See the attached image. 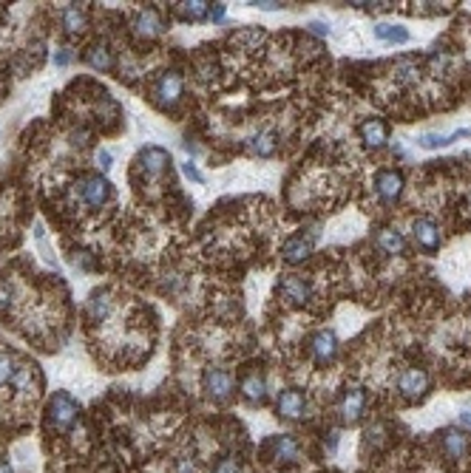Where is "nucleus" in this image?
Segmentation results:
<instances>
[{"label":"nucleus","instance_id":"31","mask_svg":"<svg viewBox=\"0 0 471 473\" xmlns=\"http://www.w3.org/2000/svg\"><path fill=\"white\" fill-rule=\"evenodd\" d=\"M182 170H185V176H188V179H193V182H204L202 170H199L193 162H185V164H182Z\"/></svg>","mask_w":471,"mask_h":473},{"label":"nucleus","instance_id":"20","mask_svg":"<svg viewBox=\"0 0 471 473\" xmlns=\"http://www.w3.org/2000/svg\"><path fill=\"white\" fill-rule=\"evenodd\" d=\"M375 37L383 40V42H398V46L409 42V31L403 26H395V23H377L375 26Z\"/></svg>","mask_w":471,"mask_h":473},{"label":"nucleus","instance_id":"3","mask_svg":"<svg viewBox=\"0 0 471 473\" xmlns=\"http://www.w3.org/2000/svg\"><path fill=\"white\" fill-rule=\"evenodd\" d=\"M375 190H377V196L383 199V201H398L401 196H403V173L401 170H377V176H375Z\"/></svg>","mask_w":471,"mask_h":473},{"label":"nucleus","instance_id":"28","mask_svg":"<svg viewBox=\"0 0 471 473\" xmlns=\"http://www.w3.org/2000/svg\"><path fill=\"white\" fill-rule=\"evenodd\" d=\"M15 357L9 355V352H0V385H6V382H12V377H15Z\"/></svg>","mask_w":471,"mask_h":473},{"label":"nucleus","instance_id":"18","mask_svg":"<svg viewBox=\"0 0 471 473\" xmlns=\"http://www.w3.org/2000/svg\"><path fill=\"white\" fill-rule=\"evenodd\" d=\"M241 394L250 400V403H262L264 397H267V382H264V377H259V374H247L244 380H241Z\"/></svg>","mask_w":471,"mask_h":473},{"label":"nucleus","instance_id":"9","mask_svg":"<svg viewBox=\"0 0 471 473\" xmlns=\"http://www.w3.org/2000/svg\"><path fill=\"white\" fill-rule=\"evenodd\" d=\"M313 247H315V238L313 235H292L284 241V261L287 264H301L313 255Z\"/></svg>","mask_w":471,"mask_h":473},{"label":"nucleus","instance_id":"32","mask_svg":"<svg viewBox=\"0 0 471 473\" xmlns=\"http://www.w3.org/2000/svg\"><path fill=\"white\" fill-rule=\"evenodd\" d=\"M177 473H199V467H196V462H193V459H179Z\"/></svg>","mask_w":471,"mask_h":473},{"label":"nucleus","instance_id":"29","mask_svg":"<svg viewBox=\"0 0 471 473\" xmlns=\"http://www.w3.org/2000/svg\"><path fill=\"white\" fill-rule=\"evenodd\" d=\"M395 74H398V79H403V82H406V79H417V74H420V71H417V65H414L412 60H401V63L395 65Z\"/></svg>","mask_w":471,"mask_h":473},{"label":"nucleus","instance_id":"22","mask_svg":"<svg viewBox=\"0 0 471 473\" xmlns=\"http://www.w3.org/2000/svg\"><path fill=\"white\" fill-rule=\"evenodd\" d=\"M85 12L80 9V6H66L63 9V29L68 31V34H82L85 31Z\"/></svg>","mask_w":471,"mask_h":473},{"label":"nucleus","instance_id":"24","mask_svg":"<svg viewBox=\"0 0 471 473\" xmlns=\"http://www.w3.org/2000/svg\"><path fill=\"white\" fill-rule=\"evenodd\" d=\"M463 137H468L465 127H463V131L449 134V137H440V134H423V137L417 139V145H420V148H426V150H435V148H446V145H451L454 139H463Z\"/></svg>","mask_w":471,"mask_h":473},{"label":"nucleus","instance_id":"13","mask_svg":"<svg viewBox=\"0 0 471 473\" xmlns=\"http://www.w3.org/2000/svg\"><path fill=\"white\" fill-rule=\"evenodd\" d=\"M313 355L318 363H329L338 355V337L329 329H321L313 334Z\"/></svg>","mask_w":471,"mask_h":473},{"label":"nucleus","instance_id":"30","mask_svg":"<svg viewBox=\"0 0 471 473\" xmlns=\"http://www.w3.org/2000/svg\"><path fill=\"white\" fill-rule=\"evenodd\" d=\"M12 304V286L6 281H0V312H6Z\"/></svg>","mask_w":471,"mask_h":473},{"label":"nucleus","instance_id":"35","mask_svg":"<svg viewBox=\"0 0 471 473\" xmlns=\"http://www.w3.org/2000/svg\"><path fill=\"white\" fill-rule=\"evenodd\" d=\"M207 17H210V20H222V17H225V6H222V3H213V9H210Z\"/></svg>","mask_w":471,"mask_h":473},{"label":"nucleus","instance_id":"33","mask_svg":"<svg viewBox=\"0 0 471 473\" xmlns=\"http://www.w3.org/2000/svg\"><path fill=\"white\" fill-rule=\"evenodd\" d=\"M97 164H100L103 170H111V153H108V150H100V153H97Z\"/></svg>","mask_w":471,"mask_h":473},{"label":"nucleus","instance_id":"39","mask_svg":"<svg viewBox=\"0 0 471 473\" xmlns=\"http://www.w3.org/2000/svg\"><path fill=\"white\" fill-rule=\"evenodd\" d=\"M460 422H463V425H468V428H471V408H468V411H463V414H460Z\"/></svg>","mask_w":471,"mask_h":473},{"label":"nucleus","instance_id":"11","mask_svg":"<svg viewBox=\"0 0 471 473\" xmlns=\"http://www.w3.org/2000/svg\"><path fill=\"white\" fill-rule=\"evenodd\" d=\"M364 408H366V391H364V389H358V385L347 389L344 400H341V417H344V422L355 425V422L361 419Z\"/></svg>","mask_w":471,"mask_h":473},{"label":"nucleus","instance_id":"19","mask_svg":"<svg viewBox=\"0 0 471 473\" xmlns=\"http://www.w3.org/2000/svg\"><path fill=\"white\" fill-rule=\"evenodd\" d=\"M134 29H137V34H140V37H156L165 26H162V20H159L156 9H145V12H140V17H137Z\"/></svg>","mask_w":471,"mask_h":473},{"label":"nucleus","instance_id":"36","mask_svg":"<svg viewBox=\"0 0 471 473\" xmlns=\"http://www.w3.org/2000/svg\"><path fill=\"white\" fill-rule=\"evenodd\" d=\"M216 473H239V465H236L233 459H227V462H225V465H222Z\"/></svg>","mask_w":471,"mask_h":473},{"label":"nucleus","instance_id":"26","mask_svg":"<svg viewBox=\"0 0 471 473\" xmlns=\"http://www.w3.org/2000/svg\"><path fill=\"white\" fill-rule=\"evenodd\" d=\"M182 15L188 20H204L210 15V3H204V0H190V3H182Z\"/></svg>","mask_w":471,"mask_h":473},{"label":"nucleus","instance_id":"2","mask_svg":"<svg viewBox=\"0 0 471 473\" xmlns=\"http://www.w3.org/2000/svg\"><path fill=\"white\" fill-rule=\"evenodd\" d=\"M179 97H182V77L177 71H165L154 85V100L159 105L170 108V105L179 102Z\"/></svg>","mask_w":471,"mask_h":473},{"label":"nucleus","instance_id":"16","mask_svg":"<svg viewBox=\"0 0 471 473\" xmlns=\"http://www.w3.org/2000/svg\"><path fill=\"white\" fill-rule=\"evenodd\" d=\"M377 247L387 255H403L406 252V238H403V233H398L392 227H383L377 233Z\"/></svg>","mask_w":471,"mask_h":473},{"label":"nucleus","instance_id":"34","mask_svg":"<svg viewBox=\"0 0 471 473\" xmlns=\"http://www.w3.org/2000/svg\"><path fill=\"white\" fill-rule=\"evenodd\" d=\"M250 6L264 9V12H276V9H281V3H273V0H262V3H250Z\"/></svg>","mask_w":471,"mask_h":473},{"label":"nucleus","instance_id":"38","mask_svg":"<svg viewBox=\"0 0 471 473\" xmlns=\"http://www.w3.org/2000/svg\"><path fill=\"white\" fill-rule=\"evenodd\" d=\"M310 29H313L315 34H329V26H324V23H310Z\"/></svg>","mask_w":471,"mask_h":473},{"label":"nucleus","instance_id":"10","mask_svg":"<svg viewBox=\"0 0 471 473\" xmlns=\"http://www.w3.org/2000/svg\"><path fill=\"white\" fill-rule=\"evenodd\" d=\"M304 408H307V400H304V394L298 391V389H287V391L278 394V403H276L278 417L298 419V417H304Z\"/></svg>","mask_w":471,"mask_h":473},{"label":"nucleus","instance_id":"23","mask_svg":"<svg viewBox=\"0 0 471 473\" xmlns=\"http://www.w3.org/2000/svg\"><path fill=\"white\" fill-rule=\"evenodd\" d=\"M85 60H89V65L97 68V71H111V68H114V57H111V52L103 46V42L91 46L89 54H85Z\"/></svg>","mask_w":471,"mask_h":473},{"label":"nucleus","instance_id":"27","mask_svg":"<svg viewBox=\"0 0 471 473\" xmlns=\"http://www.w3.org/2000/svg\"><path fill=\"white\" fill-rule=\"evenodd\" d=\"M253 150L259 153V156H273L276 153V134H259L253 139Z\"/></svg>","mask_w":471,"mask_h":473},{"label":"nucleus","instance_id":"40","mask_svg":"<svg viewBox=\"0 0 471 473\" xmlns=\"http://www.w3.org/2000/svg\"><path fill=\"white\" fill-rule=\"evenodd\" d=\"M0 473H12V470H9V465H3V462H0Z\"/></svg>","mask_w":471,"mask_h":473},{"label":"nucleus","instance_id":"6","mask_svg":"<svg viewBox=\"0 0 471 473\" xmlns=\"http://www.w3.org/2000/svg\"><path fill=\"white\" fill-rule=\"evenodd\" d=\"M398 389H401V394H403V397H409V400H420L426 391H429V374H426L423 369H409V371H403V374H401Z\"/></svg>","mask_w":471,"mask_h":473},{"label":"nucleus","instance_id":"37","mask_svg":"<svg viewBox=\"0 0 471 473\" xmlns=\"http://www.w3.org/2000/svg\"><path fill=\"white\" fill-rule=\"evenodd\" d=\"M54 63H57V65H68V63H71V54H68V49H63V52L54 57Z\"/></svg>","mask_w":471,"mask_h":473},{"label":"nucleus","instance_id":"21","mask_svg":"<svg viewBox=\"0 0 471 473\" xmlns=\"http://www.w3.org/2000/svg\"><path fill=\"white\" fill-rule=\"evenodd\" d=\"M111 295L108 292H94L91 295V300H89V318L91 320H105L108 318V312H111Z\"/></svg>","mask_w":471,"mask_h":473},{"label":"nucleus","instance_id":"17","mask_svg":"<svg viewBox=\"0 0 471 473\" xmlns=\"http://www.w3.org/2000/svg\"><path fill=\"white\" fill-rule=\"evenodd\" d=\"M443 451L451 456V459H463L465 451H468V437L457 428H446L443 431Z\"/></svg>","mask_w":471,"mask_h":473},{"label":"nucleus","instance_id":"14","mask_svg":"<svg viewBox=\"0 0 471 473\" xmlns=\"http://www.w3.org/2000/svg\"><path fill=\"white\" fill-rule=\"evenodd\" d=\"M140 167L145 170L148 176H159L162 170L170 164V153L167 150H162V148H145V150H140Z\"/></svg>","mask_w":471,"mask_h":473},{"label":"nucleus","instance_id":"25","mask_svg":"<svg viewBox=\"0 0 471 473\" xmlns=\"http://www.w3.org/2000/svg\"><path fill=\"white\" fill-rule=\"evenodd\" d=\"M12 385H15L17 391L29 394L31 385H34V369H31V366H20V369L15 371V377H12Z\"/></svg>","mask_w":471,"mask_h":473},{"label":"nucleus","instance_id":"8","mask_svg":"<svg viewBox=\"0 0 471 473\" xmlns=\"http://www.w3.org/2000/svg\"><path fill=\"white\" fill-rule=\"evenodd\" d=\"M358 134H361L364 145L372 148V150H377V148H383L389 142V127H387L383 119H364L361 127H358Z\"/></svg>","mask_w":471,"mask_h":473},{"label":"nucleus","instance_id":"7","mask_svg":"<svg viewBox=\"0 0 471 473\" xmlns=\"http://www.w3.org/2000/svg\"><path fill=\"white\" fill-rule=\"evenodd\" d=\"M204 391L213 397V400H227L230 391H233V377L222 369H207L204 371Z\"/></svg>","mask_w":471,"mask_h":473},{"label":"nucleus","instance_id":"15","mask_svg":"<svg viewBox=\"0 0 471 473\" xmlns=\"http://www.w3.org/2000/svg\"><path fill=\"white\" fill-rule=\"evenodd\" d=\"M270 459H276V462H295V459H298V445H295V440L287 437V434L273 437V442H270Z\"/></svg>","mask_w":471,"mask_h":473},{"label":"nucleus","instance_id":"5","mask_svg":"<svg viewBox=\"0 0 471 473\" xmlns=\"http://www.w3.org/2000/svg\"><path fill=\"white\" fill-rule=\"evenodd\" d=\"M412 238L420 249L435 252L440 247V227L432 219H414L412 222Z\"/></svg>","mask_w":471,"mask_h":473},{"label":"nucleus","instance_id":"12","mask_svg":"<svg viewBox=\"0 0 471 473\" xmlns=\"http://www.w3.org/2000/svg\"><path fill=\"white\" fill-rule=\"evenodd\" d=\"M281 295L290 300V304L301 307V304H307V300H310L313 289H310V284H307L301 275H287V278L281 281Z\"/></svg>","mask_w":471,"mask_h":473},{"label":"nucleus","instance_id":"4","mask_svg":"<svg viewBox=\"0 0 471 473\" xmlns=\"http://www.w3.org/2000/svg\"><path fill=\"white\" fill-rule=\"evenodd\" d=\"M77 187H80L82 201L89 204V207H100V204H105L108 196H111V185H108V179H103V176H85V179L77 182Z\"/></svg>","mask_w":471,"mask_h":473},{"label":"nucleus","instance_id":"1","mask_svg":"<svg viewBox=\"0 0 471 473\" xmlns=\"http://www.w3.org/2000/svg\"><path fill=\"white\" fill-rule=\"evenodd\" d=\"M46 414H49V425L54 428V431H68V428L77 422V403L66 391H60L49 400Z\"/></svg>","mask_w":471,"mask_h":473}]
</instances>
